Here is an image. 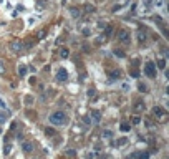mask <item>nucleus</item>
Returning a JSON list of instances; mask_svg holds the SVG:
<instances>
[{
  "instance_id": "f257e3e1",
  "label": "nucleus",
  "mask_w": 169,
  "mask_h": 159,
  "mask_svg": "<svg viewBox=\"0 0 169 159\" xmlns=\"http://www.w3.org/2000/svg\"><path fill=\"white\" fill-rule=\"evenodd\" d=\"M50 123L55 124V126H63V124L68 123V118L63 111H56L53 114H50Z\"/></svg>"
},
{
  "instance_id": "f03ea898",
  "label": "nucleus",
  "mask_w": 169,
  "mask_h": 159,
  "mask_svg": "<svg viewBox=\"0 0 169 159\" xmlns=\"http://www.w3.org/2000/svg\"><path fill=\"white\" fill-rule=\"evenodd\" d=\"M10 52L15 53V55H20V53L23 52V42L22 40H13V42H10Z\"/></svg>"
},
{
  "instance_id": "7ed1b4c3",
  "label": "nucleus",
  "mask_w": 169,
  "mask_h": 159,
  "mask_svg": "<svg viewBox=\"0 0 169 159\" xmlns=\"http://www.w3.org/2000/svg\"><path fill=\"white\" fill-rule=\"evenodd\" d=\"M144 73L149 76V78H156V73H157L156 65H154L153 61H148V63H146V66H144Z\"/></svg>"
},
{
  "instance_id": "20e7f679",
  "label": "nucleus",
  "mask_w": 169,
  "mask_h": 159,
  "mask_svg": "<svg viewBox=\"0 0 169 159\" xmlns=\"http://www.w3.org/2000/svg\"><path fill=\"white\" fill-rule=\"evenodd\" d=\"M56 80L58 81H66L68 80V71L65 70V68H60L58 73H56Z\"/></svg>"
},
{
  "instance_id": "39448f33",
  "label": "nucleus",
  "mask_w": 169,
  "mask_h": 159,
  "mask_svg": "<svg viewBox=\"0 0 169 159\" xmlns=\"http://www.w3.org/2000/svg\"><path fill=\"white\" fill-rule=\"evenodd\" d=\"M119 40H121L123 43H129V33L126 32V30H119Z\"/></svg>"
},
{
  "instance_id": "423d86ee",
  "label": "nucleus",
  "mask_w": 169,
  "mask_h": 159,
  "mask_svg": "<svg viewBox=\"0 0 169 159\" xmlns=\"http://www.w3.org/2000/svg\"><path fill=\"white\" fill-rule=\"evenodd\" d=\"M22 149H23L25 152H30L31 149H33V144L31 143H22Z\"/></svg>"
},
{
  "instance_id": "0eeeda50",
  "label": "nucleus",
  "mask_w": 169,
  "mask_h": 159,
  "mask_svg": "<svg viewBox=\"0 0 169 159\" xmlns=\"http://www.w3.org/2000/svg\"><path fill=\"white\" fill-rule=\"evenodd\" d=\"M27 71H28V68L25 66V65H20V68H18V73H20V76H25V75H27Z\"/></svg>"
},
{
  "instance_id": "6e6552de",
  "label": "nucleus",
  "mask_w": 169,
  "mask_h": 159,
  "mask_svg": "<svg viewBox=\"0 0 169 159\" xmlns=\"http://www.w3.org/2000/svg\"><path fill=\"white\" fill-rule=\"evenodd\" d=\"M138 38H139V43H144V42H146V33L139 30V32H138Z\"/></svg>"
},
{
  "instance_id": "1a4fd4ad",
  "label": "nucleus",
  "mask_w": 169,
  "mask_h": 159,
  "mask_svg": "<svg viewBox=\"0 0 169 159\" xmlns=\"http://www.w3.org/2000/svg\"><path fill=\"white\" fill-rule=\"evenodd\" d=\"M157 68H159V70H166V60L164 58L157 61Z\"/></svg>"
},
{
  "instance_id": "9d476101",
  "label": "nucleus",
  "mask_w": 169,
  "mask_h": 159,
  "mask_svg": "<svg viewBox=\"0 0 169 159\" xmlns=\"http://www.w3.org/2000/svg\"><path fill=\"white\" fill-rule=\"evenodd\" d=\"M91 116L94 118V121H96V123H98L99 119H101V114H99V111H91Z\"/></svg>"
},
{
  "instance_id": "9b49d317",
  "label": "nucleus",
  "mask_w": 169,
  "mask_h": 159,
  "mask_svg": "<svg viewBox=\"0 0 169 159\" xmlns=\"http://www.w3.org/2000/svg\"><path fill=\"white\" fill-rule=\"evenodd\" d=\"M110 76L111 78H119V76H121V71H119V70H114V71L110 73Z\"/></svg>"
},
{
  "instance_id": "f8f14e48",
  "label": "nucleus",
  "mask_w": 169,
  "mask_h": 159,
  "mask_svg": "<svg viewBox=\"0 0 169 159\" xmlns=\"http://www.w3.org/2000/svg\"><path fill=\"white\" fill-rule=\"evenodd\" d=\"M68 53H70V52H68V48H61V52H60V56H61V58H66Z\"/></svg>"
},
{
  "instance_id": "ddd939ff",
  "label": "nucleus",
  "mask_w": 169,
  "mask_h": 159,
  "mask_svg": "<svg viewBox=\"0 0 169 159\" xmlns=\"http://www.w3.org/2000/svg\"><path fill=\"white\" fill-rule=\"evenodd\" d=\"M5 71H7V70H5V63L0 60V75H5Z\"/></svg>"
},
{
  "instance_id": "4468645a",
  "label": "nucleus",
  "mask_w": 169,
  "mask_h": 159,
  "mask_svg": "<svg viewBox=\"0 0 169 159\" xmlns=\"http://www.w3.org/2000/svg\"><path fill=\"white\" fill-rule=\"evenodd\" d=\"M10 149H12V146H10V144H8V143H7V144H5V147H4V154H5V156H7V154H8V152H10Z\"/></svg>"
},
{
  "instance_id": "2eb2a0df",
  "label": "nucleus",
  "mask_w": 169,
  "mask_h": 159,
  "mask_svg": "<svg viewBox=\"0 0 169 159\" xmlns=\"http://www.w3.org/2000/svg\"><path fill=\"white\" fill-rule=\"evenodd\" d=\"M121 131H129V124H128V123H123L121 124Z\"/></svg>"
},
{
  "instance_id": "dca6fc26",
  "label": "nucleus",
  "mask_w": 169,
  "mask_h": 159,
  "mask_svg": "<svg viewBox=\"0 0 169 159\" xmlns=\"http://www.w3.org/2000/svg\"><path fill=\"white\" fill-rule=\"evenodd\" d=\"M71 15L73 17H80V10L78 8H71Z\"/></svg>"
},
{
  "instance_id": "f3484780",
  "label": "nucleus",
  "mask_w": 169,
  "mask_h": 159,
  "mask_svg": "<svg viewBox=\"0 0 169 159\" xmlns=\"http://www.w3.org/2000/svg\"><path fill=\"white\" fill-rule=\"evenodd\" d=\"M139 159H149V152H141V154H139Z\"/></svg>"
},
{
  "instance_id": "a211bd4d",
  "label": "nucleus",
  "mask_w": 169,
  "mask_h": 159,
  "mask_svg": "<svg viewBox=\"0 0 169 159\" xmlns=\"http://www.w3.org/2000/svg\"><path fill=\"white\" fill-rule=\"evenodd\" d=\"M45 133H47V136H53V134H55V131H53V129H50V128H47V129H45Z\"/></svg>"
},
{
  "instance_id": "6ab92c4d",
  "label": "nucleus",
  "mask_w": 169,
  "mask_h": 159,
  "mask_svg": "<svg viewBox=\"0 0 169 159\" xmlns=\"http://www.w3.org/2000/svg\"><path fill=\"white\" fill-rule=\"evenodd\" d=\"M5 121H7V119H5V114H2V113H0V124H4Z\"/></svg>"
},
{
  "instance_id": "aec40b11",
  "label": "nucleus",
  "mask_w": 169,
  "mask_h": 159,
  "mask_svg": "<svg viewBox=\"0 0 169 159\" xmlns=\"http://www.w3.org/2000/svg\"><path fill=\"white\" fill-rule=\"evenodd\" d=\"M66 154H68V156H75V154H76V152H75V151H73V149H68V151H66Z\"/></svg>"
},
{
  "instance_id": "412c9836",
  "label": "nucleus",
  "mask_w": 169,
  "mask_h": 159,
  "mask_svg": "<svg viewBox=\"0 0 169 159\" xmlns=\"http://www.w3.org/2000/svg\"><path fill=\"white\" fill-rule=\"evenodd\" d=\"M0 108H2V109H7V104H5L2 99H0Z\"/></svg>"
},
{
  "instance_id": "4be33fe9",
  "label": "nucleus",
  "mask_w": 169,
  "mask_h": 159,
  "mask_svg": "<svg viewBox=\"0 0 169 159\" xmlns=\"http://www.w3.org/2000/svg\"><path fill=\"white\" fill-rule=\"evenodd\" d=\"M45 36V32H38V35H37V38H43Z\"/></svg>"
},
{
  "instance_id": "5701e85b",
  "label": "nucleus",
  "mask_w": 169,
  "mask_h": 159,
  "mask_svg": "<svg viewBox=\"0 0 169 159\" xmlns=\"http://www.w3.org/2000/svg\"><path fill=\"white\" fill-rule=\"evenodd\" d=\"M124 143H126V139H124V138H121V139L118 141V144H119V146H121V144H124Z\"/></svg>"
},
{
  "instance_id": "b1692460",
  "label": "nucleus",
  "mask_w": 169,
  "mask_h": 159,
  "mask_svg": "<svg viewBox=\"0 0 169 159\" xmlns=\"http://www.w3.org/2000/svg\"><path fill=\"white\" fill-rule=\"evenodd\" d=\"M105 138H111V131H105Z\"/></svg>"
},
{
  "instance_id": "393cba45",
  "label": "nucleus",
  "mask_w": 169,
  "mask_h": 159,
  "mask_svg": "<svg viewBox=\"0 0 169 159\" xmlns=\"http://www.w3.org/2000/svg\"><path fill=\"white\" fill-rule=\"evenodd\" d=\"M114 53H116V55H118V56H121V58H123V56H124V53H123V52H119V50H118V52H114Z\"/></svg>"
},
{
  "instance_id": "a878e982",
  "label": "nucleus",
  "mask_w": 169,
  "mask_h": 159,
  "mask_svg": "<svg viewBox=\"0 0 169 159\" xmlns=\"http://www.w3.org/2000/svg\"><path fill=\"white\" fill-rule=\"evenodd\" d=\"M133 123H134V124H138V123H139V118H138V116H136V118H133Z\"/></svg>"
},
{
  "instance_id": "bb28decb",
  "label": "nucleus",
  "mask_w": 169,
  "mask_h": 159,
  "mask_svg": "<svg viewBox=\"0 0 169 159\" xmlns=\"http://www.w3.org/2000/svg\"><path fill=\"white\" fill-rule=\"evenodd\" d=\"M88 96H94V90H90V91H88Z\"/></svg>"
},
{
  "instance_id": "cd10ccee",
  "label": "nucleus",
  "mask_w": 169,
  "mask_h": 159,
  "mask_svg": "<svg viewBox=\"0 0 169 159\" xmlns=\"http://www.w3.org/2000/svg\"><path fill=\"white\" fill-rule=\"evenodd\" d=\"M151 2H153V0H144V4H146V5H151Z\"/></svg>"
}]
</instances>
